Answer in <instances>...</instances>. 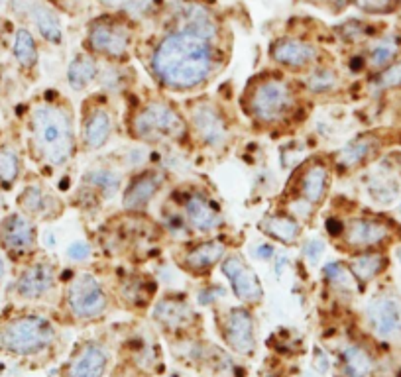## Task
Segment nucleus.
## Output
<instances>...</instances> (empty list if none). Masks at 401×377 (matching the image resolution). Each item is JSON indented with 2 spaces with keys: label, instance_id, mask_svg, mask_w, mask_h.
Wrapping results in <instances>:
<instances>
[{
  "label": "nucleus",
  "instance_id": "25",
  "mask_svg": "<svg viewBox=\"0 0 401 377\" xmlns=\"http://www.w3.org/2000/svg\"><path fill=\"white\" fill-rule=\"evenodd\" d=\"M256 228L263 238L272 240L281 248L299 246V242L303 240V234H305V224L299 218H295L292 212L283 211L279 207L266 212L258 220Z\"/></svg>",
  "mask_w": 401,
  "mask_h": 377
},
{
  "label": "nucleus",
  "instance_id": "4",
  "mask_svg": "<svg viewBox=\"0 0 401 377\" xmlns=\"http://www.w3.org/2000/svg\"><path fill=\"white\" fill-rule=\"evenodd\" d=\"M124 126L132 142L150 148L193 146L183 106L173 103L164 94L138 99L128 108L124 116Z\"/></svg>",
  "mask_w": 401,
  "mask_h": 377
},
{
  "label": "nucleus",
  "instance_id": "28",
  "mask_svg": "<svg viewBox=\"0 0 401 377\" xmlns=\"http://www.w3.org/2000/svg\"><path fill=\"white\" fill-rule=\"evenodd\" d=\"M299 81V87L307 99H323V96H335L342 91L344 77L335 67L333 61H324L321 65L313 67L305 75L295 77Z\"/></svg>",
  "mask_w": 401,
  "mask_h": 377
},
{
  "label": "nucleus",
  "instance_id": "53",
  "mask_svg": "<svg viewBox=\"0 0 401 377\" xmlns=\"http://www.w3.org/2000/svg\"><path fill=\"white\" fill-rule=\"evenodd\" d=\"M393 256H396V259L401 263V244H398V246L393 248Z\"/></svg>",
  "mask_w": 401,
  "mask_h": 377
},
{
  "label": "nucleus",
  "instance_id": "50",
  "mask_svg": "<svg viewBox=\"0 0 401 377\" xmlns=\"http://www.w3.org/2000/svg\"><path fill=\"white\" fill-rule=\"evenodd\" d=\"M38 2H40V0H8V4H10V10H12L16 16H20V18H24V16H30L31 8H34Z\"/></svg>",
  "mask_w": 401,
  "mask_h": 377
},
{
  "label": "nucleus",
  "instance_id": "44",
  "mask_svg": "<svg viewBox=\"0 0 401 377\" xmlns=\"http://www.w3.org/2000/svg\"><path fill=\"white\" fill-rule=\"evenodd\" d=\"M360 12L370 16L393 14L401 6V0H348Z\"/></svg>",
  "mask_w": 401,
  "mask_h": 377
},
{
  "label": "nucleus",
  "instance_id": "19",
  "mask_svg": "<svg viewBox=\"0 0 401 377\" xmlns=\"http://www.w3.org/2000/svg\"><path fill=\"white\" fill-rule=\"evenodd\" d=\"M218 328L224 344L238 356H252L258 348L256 318L246 304L227 307L218 317Z\"/></svg>",
  "mask_w": 401,
  "mask_h": 377
},
{
  "label": "nucleus",
  "instance_id": "22",
  "mask_svg": "<svg viewBox=\"0 0 401 377\" xmlns=\"http://www.w3.org/2000/svg\"><path fill=\"white\" fill-rule=\"evenodd\" d=\"M382 150V140L376 132H362L350 138L342 148L331 153L333 167L337 175H350L366 167L372 159H376L378 151Z\"/></svg>",
  "mask_w": 401,
  "mask_h": 377
},
{
  "label": "nucleus",
  "instance_id": "23",
  "mask_svg": "<svg viewBox=\"0 0 401 377\" xmlns=\"http://www.w3.org/2000/svg\"><path fill=\"white\" fill-rule=\"evenodd\" d=\"M364 317L372 334L380 340H398L401 336V301L396 295L380 293L372 297Z\"/></svg>",
  "mask_w": 401,
  "mask_h": 377
},
{
  "label": "nucleus",
  "instance_id": "55",
  "mask_svg": "<svg viewBox=\"0 0 401 377\" xmlns=\"http://www.w3.org/2000/svg\"><path fill=\"white\" fill-rule=\"evenodd\" d=\"M4 209V196H2V193H0V211Z\"/></svg>",
  "mask_w": 401,
  "mask_h": 377
},
{
  "label": "nucleus",
  "instance_id": "56",
  "mask_svg": "<svg viewBox=\"0 0 401 377\" xmlns=\"http://www.w3.org/2000/svg\"><path fill=\"white\" fill-rule=\"evenodd\" d=\"M170 377H183V376H177V374H173V376H170Z\"/></svg>",
  "mask_w": 401,
  "mask_h": 377
},
{
  "label": "nucleus",
  "instance_id": "24",
  "mask_svg": "<svg viewBox=\"0 0 401 377\" xmlns=\"http://www.w3.org/2000/svg\"><path fill=\"white\" fill-rule=\"evenodd\" d=\"M112 291L124 307L132 311H146L157 299V279L142 272H120Z\"/></svg>",
  "mask_w": 401,
  "mask_h": 377
},
{
  "label": "nucleus",
  "instance_id": "47",
  "mask_svg": "<svg viewBox=\"0 0 401 377\" xmlns=\"http://www.w3.org/2000/svg\"><path fill=\"white\" fill-rule=\"evenodd\" d=\"M227 295V291L222 289V285L218 283H213V285H205L200 287L199 293H197V302L203 304V307H209V304H216L218 299H222Z\"/></svg>",
  "mask_w": 401,
  "mask_h": 377
},
{
  "label": "nucleus",
  "instance_id": "15",
  "mask_svg": "<svg viewBox=\"0 0 401 377\" xmlns=\"http://www.w3.org/2000/svg\"><path fill=\"white\" fill-rule=\"evenodd\" d=\"M62 283V273L55 261L49 257L36 256L24 263L22 272L16 275L12 291L20 301L42 302L57 293Z\"/></svg>",
  "mask_w": 401,
  "mask_h": 377
},
{
  "label": "nucleus",
  "instance_id": "12",
  "mask_svg": "<svg viewBox=\"0 0 401 377\" xmlns=\"http://www.w3.org/2000/svg\"><path fill=\"white\" fill-rule=\"evenodd\" d=\"M268 57L272 65L292 77L305 75L313 67L328 60L323 47L303 36H281L268 47Z\"/></svg>",
  "mask_w": 401,
  "mask_h": 377
},
{
  "label": "nucleus",
  "instance_id": "21",
  "mask_svg": "<svg viewBox=\"0 0 401 377\" xmlns=\"http://www.w3.org/2000/svg\"><path fill=\"white\" fill-rule=\"evenodd\" d=\"M18 211L28 214L36 222H53L65 211L63 198L44 181H30L16 196Z\"/></svg>",
  "mask_w": 401,
  "mask_h": 377
},
{
  "label": "nucleus",
  "instance_id": "35",
  "mask_svg": "<svg viewBox=\"0 0 401 377\" xmlns=\"http://www.w3.org/2000/svg\"><path fill=\"white\" fill-rule=\"evenodd\" d=\"M321 283L324 289L333 293H352L360 289L352 273L346 265V259H328L326 263L321 265Z\"/></svg>",
  "mask_w": 401,
  "mask_h": 377
},
{
  "label": "nucleus",
  "instance_id": "5",
  "mask_svg": "<svg viewBox=\"0 0 401 377\" xmlns=\"http://www.w3.org/2000/svg\"><path fill=\"white\" fill-rule=\"evenodd\" d=\"M63 307L67 315L79 322L101 320L112 304V293L107 283L91 270L75 268L62 273Z\"/></svg>",
  "mask_w": 401,
  "mask_h": 377
},
{
  "label": "nucleus",
  "instance_id": "37",
  "mask_svg": "<svg viewBox=\"0 0 401 377\" xmlns=\"http://www.w3.org/2000/svg\"><path fill=\"white\" fill-rule=\"evenodd\" d=\"M22 171H24V164H22L20 153L10 146H2L0 148V191L14 189L16 183L22 177Z\"/></svg>",
  "mask_w": 401,
  "mask_h": 377
},
{
  "label": "nucleus",
  "instance_id": "16",
  "mask_svg": "<svg viewBox=\"0 0 401 377\" xmlns=\"http://www.w3.org/2000/svg\"><path fill=\"white\" fill-rule=\"evenodd\" d=\"M0 250L12 261H30L40 252L38 222L24 212H8L0 220Z\"/></svg>",
  "mask_w": 401,
  "mask_h": 377
},
{
  "label": "nucleus",
  "instance_id": "36",
  "mask_svg": "<svg viewBox=\"0 0 401 377\" xmlns=\"http://www.w3.org/2000/svg\"><path fill=\"white\" fill-rule=\"evenodd\" d=\"M12 55L22 71H26V73L36 71V67L40 63V47L36 42V36L28 28H18L14 31Z\"/></svg>",
  "mask_w": 401,
  "mask_h": 377
},
{
  "label": "nucleus",
  "instance_id": "34",
  "mask_svg": "<svg viewBox=\"0 0 401 377\" xmlns=\"http://www.w3.org/2000/svg\"><path fill=\"white\" fill-rule=\"evenodd\" d=\"M157 224L161 226L164 234H166L168 238H171L173 242H177V244H185V242L195 238V234H193V230L187 224L185 216H183L181 209L171 200L170 196H168V200H166L164 207H161Z\"/></svg>",
  "mask_w": 401,
  "mask_h": 377
},
{
  "label": "nucleus",
  "instance_id": "26",
  "mask_svg": "<svg viewBox=\"0 0 401 377\" xmlns=\"http://www.w3.org/2000/svg\"><path fill=\"white\" fill-rule=\"evenodd\" d=\"M124 181H126V173L114 161L94 164V166L87 167L85 173L81 175V185L87 187L103 203L120 195Z\"/></svg>",
  "mask_w": 401,
  "mask_h": 377
},
{
  "label": "nucleus",
  "instance_id": "51",
  "mask_svg": "<svg viewBox=\"0 0 401 377\" xmlns=\"http://www.w3.org/2000/svg\"><path fill=\"white\" fill-rule=\"evenodd\" d=\"M272 263H274V275L279 279V277L285 273V268H287V265H292V259H289L287 254H279L278 252Z\"/></svg>",
  "mask_w": 401,
  "mask_h": 377
},
{
  "label": "nucleus",
  "instance_id": "10",
  "mask_svg": "<svg viewBox=\"0 0 401 377\" xmlns=\"http://www.w3.org/2000/svg\"><path fill=\"white\" fill-rule=\"evenodd\" d=\"M170 198L181 209L195 238L218 236L224 228V212L218 200L199 185H179Z\"/></svg>",
  "mask_w": 401,
  "mask_h": 377
},
{
  "label": "nucleus",
  "instance_id": "18",
  "mask_svg": "<svg viewBox=\"0 0 401 377\" xmlns=\"http://www.w3.org/2000/svg\"><path fill=\"white\" fill-rule=\"evenodd\" d=\"M168 185V171L159 166H148L126 177L120 193V207L128 214H146L157 195Z\"/></svg>",
  "mask_w": 401,
  "mask_h": 377
},
{
  "label": "nucleus",
  "instance_id": "42",
  "mask_svg": "<svg viewBox=\"0 0 401 377\" xmlns=\"http://www.w3.org/2000/svg\"><path fill=\"white\" fill-rule=\"evenodd\" d=\"M337 34H339L340 42L348 44V46H356V44H362L364 40L372 38V28L366 22L352 18V20L340 24L337 28Z\"/></svg>",
  "mask_w": 401,
  "mask_h": 377
},
{
  "label": "nucleus",
  "instance_id": "11",
  "mask_svg": "<svg viewBox=\"0 0 401 377\" xmlns=\"http://www.w3.org/2000/svg\"><path fill=\"white\" fill-rule=\"evenodd\" d=\"M116 132V110L112 106V96L105 92H93L81 105L77 134L79 150L94 153L107 148Z\"/></svg>",
  "mask_w": 401,
  "mask_h": 377
},
{
  "label": "nucleus",
  "instance_id": "49",
  "mask_svg": "<svg viewBox=\"0 0 401 377\" xmlns=\"http://www.w3.org/2000/svg\"><path fill=\"white\" fill-rule=\"evenodd\" d=\"M346 69L352 73V75H362L364 71H368V57H366V51H356L352 53L348 61H346Z\"/></svg>",
  "mask_w": 401,
  "mask_h": 377
},
{
  "label": "nucleus",
  "instance_id": "8",
  "mask_svg": "<svg viewBox=\"0 0 401 377\" xmlns=\"http://www.w3.org/2000/svg\"><path fill=\"white\" fill-rule=\"evenodd\" d=\"M136 36L132 24L116 14H103L89 22L83 46L99 60L128 63L134 51Z\"/></svg>",
  "mask_w": 401,
  "mask_h": 377
},
{
  "label": "nucleus",
  "instance_id": "54",
  "mask_svg": "<svg viewBox=\"0 0 401 377\" xmlns=\"http://www.w3.org/2000/svg\"><path fill=\"white\" fill-rule=\"evenodd\" d=\"M57 4H62V6H67V4H77L79 0H55Z\"/></svg>",
  "mask_w": 401,
  "mask_h": 377
},
{
  "label": "nucleus",
  "instance_id": "33",
  "mask_svg": "<svg viewBox=\"0 0 401 377\" xmlns=\"http://www.w3.org/2000/svg\"><path fill=\"white\" fill-rule=\"evenodd\" d=\"M339 365L344 377H370L376 369L370 350L356 342H350L340 350Z\"/></svg>",
  "mask_w": 401,
  "mask_h": 377
},
{
  "label": "nucleus",
  "instance_id": "2",
  "mask_svg": "<svg viewBox=\"0 0 401 377\" xmlns=\"http://www.w3.org/2000/svg\"><path fill=\"white\" fill-rule=\"evenodd\" d=\"M305 99L299 81L274 67L248 81L238 105L254 130L278 132L305 118Z\"/></svg>",
  "mask_w": 401,
  "mask_h": 377
},
{
  "label": "nucleus",
  "instance_id": "31",
  "mask_svg": "<svg viewBox=\"0 0 401 377\" xmlns=\"http://www.w3.org/2000/svg\"><path fill=\"white\" fill-rule=\"evenodd\" d=\"M31 22L36 26V31L38 36L49 44V46L60 47L63 44V22L62 16L57 12V8L49 2H44L40 0L30 12Z\"/></svg>",
  "mask_w": 401,
  "mask_h": 377
},
{
  "label": "nucleus",
  "instance_id": "43",
  "mask_svg": "<svg viewBox=\"0 0 401 377\" xmlns=\"http://www.w3.org/2000/svg\"><path fill=\"white\" fill-rule=\"evenodd\" d=\"M94 256V246L85 238H79V240H71L65 248V257L71 265L75 268H83L87 263L93 261Z\"/></svg>",
  "mask_w": 401,
  "mask_h": 377
},
{
  "label": "nucleus",
  "instance_id": "45",
  "mask_svg": "<svg viewBox=\"0 0 401 377\" xmlns=\"http://www.w3.org/2000/svg\"><path fill=\"white\" fill-rule=\"evenodd\" d=\"M305 157H307L305 148H303L299 142H289V144H285V146L279 148V161H281V167H285V169H289V171H294L295 167L299 166Z\"/></svg>",
  "mask_w": 401,
  "mask_h": 377
},
{
  "label": "nucleus",
  "instance_id": "29",
  "mask_svg": "<svg viewBox=\"0 0 401 377\" xmlns=\"http://www.w3.org/2000/svg\"><path fill=\"white\" fill-rule=\"evenodd\" d=\"M105 61L99 60L96 55L89 53L87 49L79 51L77 55H73V60L69 61L65 79L69 89L75 92H85L91 89V85H96L101 69H103Z\"/></svg>",
  "mask_w": 401,
  "mask_h": 377
},
{
  "label": "nucleus",
  "instance_id": "32",
  "mask_svg": "<svg viewBox=\"0 0 401 377\" xmlns=\"http://www.w3.org/2000/svg\"><path fill=\"white\" fill-rule=\"evenodd\" d=\"M136 83V75L128 63H110L105 61L101 75H99V89L108 96H122L128 94V89Z\"/></svg>",
  "mask_w": 401,
  "mask_h": 377
},
{
  "label": "nucleus",
  "instance_id": "40",
  "mask_svg": "<svg viewBox=\"0 0 401 377\" xmlns=\"http://www.w3.org/2000/svg\"><path fill=\"white\" fill-rule=\"evenodd\" d=\"M326 248H328V240H324L321 236H311V238H303L299 242L301 259L305 261L309 270H317L323 263Z\"/></svg>",
  "mask_w": 401,
  "mask_h": 377
},
{
  "label": "nucleus",
  "instance_id": "9",
  "mask_svg": "<svg viewBox=\"0 0 401 377\" xmlns=\"http://www.w3.org/2000/svg\"><path fill=\"white\" fill-rule=\"evenodd\" d=\"M57 340L55 324L44 315H18L8 318L0 328V348L22 358L40 356Z\"/></svg>",
  "mask_w": 401,
  "mask_h": 377
},
{
  "label": "nucleus",
  "instance_id": "20",
  "mask_svg": "<svg viewBox=\"0 0 401 377\" xmlns=\"http://www.w3.org/2000/svg\"><path fill=\"white\" fill-rule=\"evenodd\" d=\"M150 317L159 328L170 334H185L199 322L193 302L189 301L185 293L177 291L157 297L150 307Z\"/></svg>",
  "mask_w": 401,
  "mask_h": 377
},
{
  "label": "nucleus",
  "instance_id": "17",
  "mask_svg": "<svg viewBox=\"0 0 401 377\" xmlns=\"http://www.w3.org/2000/svg\"><path fill=\"white\" fill-rule=\"evenodd\" d=\"M218 270L229 283V291L240 304H246L250 309L262 304L266 291L262 279L256 270L250 265L246 256L238 250H229V254L222 257Z\"/></svg>",
  "mask_w": 401,
  "mask_h": 377
},
{
  "label": "nucleus",
  "instance_id": "7",
  "mask_svg": "<svg viewBox=\"0 0 401 377\" xmlns=\"http://www.w3.org/2000/svg\"><path fill=\"white\" fill-rule=\"evenodd\" d=\"M335 175L337 173L333 167L331 153L307 155L292 171V177L287 179L283 193L279 195V203L281 200H303L313 209L321 211L333 191Z\"/></svg>",
  "mask_w": 401,
  "mask_h": 377
},
{
  "label": "nucleus",
  "instance_id": "13",
  "mask_svg": "<svg viewBox=\"0 0 401 377\" xmlns=\"http://www.w3.org/2000/svg\"><path fill=\"white\" fill-rule=\"evenodd\" d=\"M393 238V224L378 214H352L344 218V230L335 244L340 252L352 256L358 252L382 250Z\"/></svg>",
  "mask_w": 401,
  "mask_h": 377
},
{
  "label": "nucleus",
  "instance_id": "30",
  "mask_svg": "<svg viewBox=\"0 0 401 377\" xmlns=\"http://www.w3.org/2000/svg\"><path fill=\"white\" fill-rule=\"evenodd\" d=\"M346 265L356 279L358 287L364 289V287L374 283L380 275H384L387 265H389V259L382 250H368V252L352 254L346 259Z\"/></svg>",
  "mask_w": 401,
  "mask_h": 377
},
{
  "label": "nucleus",
  "instance_id": "46",
  "mask_svg": "<svg viewBox=\"0 0 401 377\" xmlns=\"http://www.w3.org/2000/svg\"><path fill=\"white\" fill-rule=\"evenodd\" d=\"M276 254H278V244H274V242L268 240V238L256 242L252 246V250H250V256L254 257V259H258V261H263V263H272Z\"/></svg>",
  "mask_w": 401,
  "mask_h": 377
},
{
  "label": "nucleus",
  "instance_id": "14",
  "mask_svg": "<svg viewBox=\"0 0 401 377\" xmlns=\"http://www.w3.org/2000/svg\"><path fill=\"white\" fill-rule=\"evenodd\" d=\"M231 244L218 236L207 238H193V240L179 244L173 263L177 270L193 279H209L216 268L220 265L222 257L229 254Z\"/></svg>",
  "mask_w": 401,
  "mask_h": 377
},
{
  "label": "nucleus",
  "instance_id": "3",
  "mask_svg": "<svg viewBox=\"0 0 401 377\" xmlns=\"http://www.w3.org/2000/svg\"><path fill=\"white\" fill-rule=\"evenodd\" d=\"M30 157L47 169H63L77 157L79 134L73 105L57 92H46L26 118Z\"/></svg>",
  "mask_w": 401,
  "mask_h": 377
},
{
  "label": "nucleus",
  "instance_id": "52",
  "mask_svg": "<svg viewBox=\"0 0 401 377\" xmlns=\"http://www.w3.org/2000/svg\"><path fill=\"white\" fill-rule=\"evenodd\" d=\"M4 277H6V261L0 257V283L4 281Z\"/></svg>",
  "mask_w": 401,
  "mask_h": 377
},
{
  "label": "nucleus",
  "instance_id": "38",
  "mask_svg": "<svg viewBox=\"0 0 401 377\" xmlns=\"http://www.w3.org/2000/svg\"><path fill=\"white\" fill-rule=\"evenodd\" d=\"M366 57H368V69L376 73L400 57V44L393 38H378L366 49Z\"/></svg>",
  "mask_w": 401,
  "mask_h": 377
},
{
  "label": "nucleus",
  "instance_id": "41",
  "mask_svg": "<svg viewBox=\"0 0 401 377\" xmlns=\"http://www.w3.org/2000/svg\"><path fill=\"white\" fill-rule=\"evenodd\" d=\"M370 83L376 91H396V89H401V57L391 61L384 69L376 71L372 75Z\"/></svg>",
  "mask_w": 401,
  "mask_h": 377
},
{
  "label": "nucleus",
  "instance_id": "6",
  "mask_svg": "<svg viewBox=\"0 0 401 377\" xmlns=\"http://www.w3.org/2000/svg\"><path fill=\"white\" fill-rule=\"evenodd\" d=\"M191 140L195 146L209 151H224L232 144L231 114L211 96H195L183 105Z\"/></svg>",
  "mask_w": 401,
  "mask_h": 377
},
{
  "label": "nucleus",
  "instance_id": "39",
  "mask_svg": "<svg viewBox=\"0 0 401 377\" xmlns=\"http://www.w3.org/2000/svg\"><path fill=\"white\" fill-rule=\"evenodd\" d=\"M368 195L378 205H391L400 195V187H398V183H393L389 177L372 175V179L368 181Z\"/></svg>",
  "mask_w": 401,
  "mask_h": 377
},
{
  "label": "nucleus",
  "instance_id": "27",
  "mask_svg": "<svg viewBox=\"0 0 401 377\" xmlns=\"http://www.w3.org/2000/svg\"><path fill=\"white\" fill-rule=\"evenodd\" d=\"M110 354L99 342H85L73 352L65 367V377H105Z\"/></svg>",
  "mask_w": 401,
  "mask_h": 377
},
{
  "label": "nucleus",
  "instance_id": "57",
  "mask_svg": "<svg viewBox=\"0 0 401 377\" xmlns=\"http://www.w3.org/2000/svg\"><path fill=\"white\" fill-rule=\"evenodd\" d=\"M400 212H401V205H400Z\"/></svg>",
  "mask_w": 401,
  "mask_h": 377
},
{
  "label": "nucleus",
  "instance_id": "1",
  "mask_svg": "<svg viewBox=\"0 0 401 377\" xmlns=\"http://www.w3.org/2000/svg\"><path fill=\"white\" fill-rule=\"evenodd\" d=\"M146 63L159 91L195 94L209 87L224 69L227 51L220 42L173 28L152 46Z\"/></svg>",
  "mask_w": 401,
  "mask_h": 377
},
{
  "label": "nucleus",
  "instance_id": "48",
  "mask_svg": "<svg viewBox=\"0 0 401 377\" xmlns=\"http://www.w3.org/2000/svg\"><path fill=\"white\" fill-rule=\"evenodd\" d=\"M342 230H344V218H342V216L333 212V214H328V216L324 218V232H326L328 240L333 242V244L339 240Z\"/></svg>",
  "mask_w": 401,
  "mask_h": 377
}]
</instances>
